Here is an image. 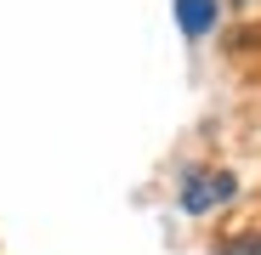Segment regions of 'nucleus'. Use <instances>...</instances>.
Returning a JSON list of instances; mask_svg holds the SVG:
<instances>
[{
  "instance_id": "nucleus-3",
  "label": "nucleus",
  "mask_w": 261,
  "mask_h": 255,
  "mask_svg": "<svg viewBox=\"0 0 261 255\" xmlns=\"http://www.w3.org/2000/svg\"><path fill=\"white\" fill-rule=\"evenodd\" d=\"M216 249H222V255H261V227L255 233H239V238H222Z\"/></svg>"
},
{
  "instance_id": "nucleus-1",
  "label": "nucleus",
  "mask_w": 261,
  "mask_h": 255,
  "mask_svg": "<svg viewBox=\"0 0 261 255\" xmlns=\"http://www.w3.org/2000/svg\"><path fill=\"white\" fill-rule=\"evenodd\" d=\"M239 193V182L227 176V170H216V164H199V170H188V176H182V210H188V216H204V210H216V204H227Z\"/></svg>"
},
{
  "instance_id": "nucleus-2",
  "label": "nucleus",
  "mask_w": 261,
  "mask_h": 255,
  "mask_svg": "<svg viewBox=\"0 0 261 255\" xmlns=\"http://www.w3.org/2000/svg\"><path fill=\"white\" fill-rule=\"evenodd\" d=\"M176 23H182V34H210V23H216V0H176Z\"/></svg>"
}]
</instances>
